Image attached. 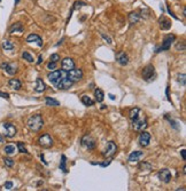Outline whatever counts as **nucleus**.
Masks as SVG:
<instances>
[{
    "instance_id": "1",
    "label": "nucleus",
    "mask_w": 186,
    "mask_h": 191,
    "mask_svg": "<svg viewBox=\"0 0 186 191\" xmlns=\"http://www.w3.org/2000/svg\"><path fill=\"white\" fill-rule=\"evenodd\" d=\"M27 126L31 132H39L44 126V119L40 114H33L27 121Z\"/></svg>"
},
{
    "instance_id": "2",
    "label": "nucleus",
    "mask_w": 186,
    "mask_h": 191,
    "mask_svg": "<svg viewBox=\"0 0 186 191\" xmlns=\"http://www.w3.org/2000/svg\"><path fill=\"white\" fill-rule=\"evenodd\" d=\"M175 39H176L175 34H169V36H167L166 38L163 39V41H162V46L161 47H159L156 52L159 53V52H163V50H169L171 45H172V42L175 41Z\"/></svg>"
},
{
    "instance_id": "3",
    "label": "nucleus",
    "mask_w": 186,
    "mask_h": 191,
    "mask_svg": "<svg viewBox=\"0 0 186 191\" xmlns=\"http://www.w3.org/2000/svg\"><path fill=\"white\" fill-rule=\"evenodd\" d=\"M154 77H155V68L152 64L146 65L142 70V78L146 82H150L154 79Z\"/></svg>"
},
{
    "instance_id": "4",
    "label": "nucleus",
    "mask_w": 186,
    "mask_h": 191,
    "mask_svg": "<svg viewBox=\"0 0 186 191\" xmlns=\"http://www.w3.org/2000/svg\"><path fill=\"white\" fill-rule=\"evenodd\" d=\"M2 128H4V135L8 138L14 137L17 132L16 127L14 126L13 124H11V122H4L2 124Z\"/></svg>"
},
{
    "instance_id": "5",
    "label": "nucleus",
    "mask_w": 186,
    "mask_h": 191,
    "mask_svg": "<svg viewBox=\"0 0 186 191\" xmlns=\"http://www.w3.org/2000/svg\"><path fill=\"white\" fill-rule=\"evenodd\" d=\"M67 77L71 80L73 82H77L82 80V78H83V71L81 69H71L70 71H68L67 73Z\"/></svg>"
},
{
    "instance_id": "6",
    "label": "nucleus",
    "mask_w": 186,
    "mask_h": 191,
    "mask_svg": "<svg viewBox=\"0 0 186 191\" xmlns=\"http://www.w3.org/2000/svg\"><path fill=\"white\" fill-rule=\"evenodd\" d=\"M82 145L85 146L89 150H93L95 148V145H97V142H95V140L91 135H84L82 137Z\"/></svg>"
},
{
    "instance_id": "7",
    "label": "nucleus",
    "mask_w": 186,
    "mask_h": 191,
    "mask_svg": "<svg viewBox=\"0 0 186 191\" xmlns=\"http://www.w3.org/2000/svg\"><path fill=\"white\" fill-rule=\"evenodd\" d=\"M116 151H117L116 144H115L113 141H110V142H108V144H107V148L102 151V156H104L105 158H110V157H113V156L116 153Z\"/></svg>"
},
{
    "instance_id": "8",
    "label": "nucleus",
    "mask_w": 186,
    "mask_h": 191,
    "mask_svg": "<svg viewBox=\"0 0 186 191\" xmlns=\"http://www.w3.org/2000/svg\"><path fill=\"white\" fill-rule=\"evenodd\" d=\"M73 84H74V82H71V80H70V79L67 77V76H65V74H63V76L61 77L60 80H59V82H57L55 86H57L59 90H69V88L73 86Z\"/></svg>"
},
{
    "instance_id": "9",
    "label": "nucleus",
    "mask_w": 186,
    "mask_h": 191,
    "mask_svg": "<svg viewBox=\"0 0 186 191\" xmlns=\"http://www.w3.org/2000/svg\"><path fill=\"white\" fill-rule=\"evenodd\" d=\"M66 71H60V70H54V71H52L51 73H49V76H47V78H49V80L52 84H54V85H57V82H59V80L61 79V77L65 74Z\"/></svg>"
},
{
    "instance_id": "10",
    "label": "nucleus",
    "mask_w": 186,
    "mask_h": 191,
    "mask_svg": "<svg viewBox=\"0 0 186 191\" xmlns=\"http://www.w3.org/2000/svg\"><path fill=\"white\" fill-rule=\"evenodd\" d=\"M132 127L137 132H142L147 127V120H146V118H137L132 121Z\"/></svg>"
},
{
    "instance_id": "11",
    "label": "nucleus",
    "mask_w": 186,
    "mask_h": 191,
    "mask_svg": "<svg viewBox=\"0 0 186 191\" xmlns=\"http://www.w3.org/2000/svg\"><path fill=\"white\" fill-rule=\"evenodd\" d=\"M38 143L43 148H51L53 145V138L51 137V135L44 134L38 138Z\"/></svg>"
},
{
    "instance_id": "12",
    "label": "nucleus",
    "mask_w": 186,
    "mask_h": 191,
    "mask_svg": "<svg viewBox=\"0 0 186 191\" xmlns=\"http://www.w3.org/2000/svg\"><path fill=\"white\" fill-rule=\"evenodd\" d=\"M158 176H159V179L164 183H169L170 181H171V179H172V175H171V173H170V171L168 168L161 169V171L158 173Z\"/></svg>"
},
{
    "instance_id": "13",
    "label": "nucleus",
    "mask_w": 186,
    "mask_h": 191,
    "mask_svg": "<svg viewBox=\"0 0 186 191\" xmlns=\"http://www.w3.org/2000/svg\"><path fill=\"white\" fill-rule=\"evenodd\" d=\"M61 65H62V69H63V71L68 72V71H70L71 69L75 68V62H74L73 58H70V57H66V58L62 60Z\"/></svg>"
},
{
    "instance_id": "14",
    "label": "nucleus",
    "mask_w": 186,
    "mask_h": 191,
    "mask_svg": "<svg viewBox=\"0 0 186 191\" xmlns=\"http://www.w3.org/2000/svg\"><path fill=\"white\" fill-rule=\"evenodd\" d=\"M1 69H4L11 76H14L17 72V66L14 63H2L1 64Z\"/></svg>"
},
{
    "instance_id": "15",
    "label": "nucleus",
    "mask_w": 186,
    "mask_h": 191,
    "mask_svg": "<svg viewBox=\"0 0 186 191\" xmlns=\"http://www.w3.org/2000/svg\"><path fill=\"white\" fill-rule=\"evenodd\" d=\"M150 134L145 132V130H142V134L139 135V144L145 148V146H147L150 144Z\"/></svg>"
},
{
    "instance_id": "16",
    "label": "nucleus",
    "mask_w": 186,
    "mask_h": 191,
    "mask_svg": "<svg viewBox=\"0 0 186 191\" xmlns=\"http://www.w3.org/2000/svg\"><path fill=\"white\" fill-rule=\"evenodd\" d=\"M144 157V152L142 151H133L131 155L129 156V160L130 163H138V161H140Z\"/></svg>"
},
{
    "instance_id": "17",
    "label": "nucleus",
    "mask_w": 186,
    "mask_h": 191,
    "mask_svg": "<svg viewBox=\"0 0 186 191\" xmlns=\"http://www.w3.org/2000/svg\"><path fill=\"white\" fill-rule=\"evenodd\" d=\"M27 42H36L39 47L43 46V40H41V38L38 36V34H36V33L29 34V36L27 37Z\"/></svg>"
},
{
    "instance_id": "18",
    "label": "nucleus",
    "mask_w": 186,
    "mask_h": 191,
    "mask_svg": "<svg viewBox=\"0 0 186 191\" xmlns=\"http://www.w3.org/2000/svg\"><path fill=\"white\" fill-rule=\"evenodd\" d=\"M116 60H117V62L121 65H126L128 63H129V57H128V55H126L124 52H120V53H117V55H116Z\"/></svg>"
},
{
    "instance_id": "19",
    "label": "nucleus",
    "mask_w": 186,
    "mask_h": 191,
    "mask_svg": "<svg viewBox=\"0 0 186 191\" xmlns=\"http://www.w3.org/2000/svg\"><path fill=\"white\" fill-rule=\"evenodd\" d=\"M45 90H46V85H45V82H43V79H41V78H37L35 90H36L37 93H43Z\"/></svg>"
},
{
    "instance_id": "20",
    "label": "nucleus",
    "mask_w": 186,
    "mask_h": 191,
    "mask_svg": "<svg viewBox=\"0 0 186 191\" xmlns=\"http://www.w3.org/2000/svg\"><path fill=\"white\" fill-rule=\"evenodd\" d=\"M23 30H24V28H23V25H22V23H20V22H16V23H14V24L9 28V33H15V32H20L22 33L23 32Z\"/></svg>"
},
{
    "instance_id": "21",
    "label": "nucleus",
    "mask_w": 186,
    "mask_h": 191,
    "mask_svg": "<svg viewBox=\"0 0 186 191\" xmlns=\"http://www.w3.org/2000/svg\"><path fill=\"white\" fill-rule=\"evenodd\" d=\"M159 22H160V28H161L162 30H169V29L171 28V22H170V20H168L167 17H161Z\"/></svg>"
},
{
    "instance_id": "22",
    "label": "nucleus",
    "mask_w": 186,
    "mask_h": 191,
    "mask_svg": "<svg viewBox=\"0 0 186 191\" xmlns=\"http://www.w3.org/2000/svg\"><path fill=\"white\" fill-rule=\"evenodd\" d=\"M8 85L11 88H13L14 90H21V87H22V84H21V82L19 80V79H15V78H13V79H11L8 82Z\"/></svg>"
},
{
    "instance_id": "23",
    "label": "nucleus",
    "mask_w": 186,
    "mask_h": 191,
    "mask_svg": "<svg viewBox=\"0 0 186 191\" xmlns=\"http://www.w3.org/2000/svg\"><path fill=\"white\" fill-rule=\"evenodd\" d=\"M140 18H142V16L138 14V13L136 12H132L129 14V21L131 24H134V23H138L139 21H140Z\"/></svg>"
},
{
    "instance_id": "24",
    "label": "nucleus",
    "mask_w": 186,
    "mask_h": 191,
    "mask_svg": "<svg viewBox=\"0 0 186 191\" xmlns=\"http://www.w3.org/2000/svg\"><path fill=\"white\" fill-rule=\"evenodd\" d=\"M139 113H140V109H139V108H134V109H132L129 113L130 119H131L132 121L136 120L137 118H139Z\"/></svg>"
},
{
    "instance_id": "25",
    "label": "nucleus",
    "mask_w": 186,
    "mask_h": 191,
    "mask_svg": "<svg viewBox=\"0 0 186 191\" xmlns=\"http://www.w3.org/2000/svg\"><path fill=\"white\" fill-rule=\"evenodd\" d=\"M4 151L6 155L8 156H12L15 153V151H16V148H15V145H13V144H8V145H6L4 148Z\"/></svg>"
},
{
    "instance_id": "26",
    "label": "nucleus",
    "mask_w": 186,
    "mask_h": 191,
    "mask_svg": "<svg viewBox=\"0 0 186 191\" xmlns=\"http://www.w3.org/2000/svg\"><path fill=\"white\" fill-rule=\"evenodd\" d=\"M94 96H95L97 102H102L104 101V97H105V94H104V92L100 88H97V90H94Z\"/></svg>"
},
{
    "instance_id": "27",
    "label": "nucleus",
    "mask_w": 186,
    "mask_h": 191,
    "mask_svg": "<svg viewBox=\"0 0 186 191\" xmlns=\"http://www.w3.org/2000/svg\"><path fill=\"white\" fill-rule=\"evenodd\" d=\"M82 103L86 106H92L94 104V101L91 97H89L87 95H84V96H82Z\"/></svg>"
},
{
    "instance_id": "28",
    "label": "nucleus",
    "mask_w": 186,
    "mask_h": 191,
    "mask_svg": "<svg viewBox=\"0 0 186 191\" xmlns=\"http://www.w3.org/2000/svg\"><path fill=\"white\" fill-rule=\"evenodd\" d=\"M60 169L63 172V173H67V172H68V169H67V158H66V156H62V157H61Z\"/></svg>"
},
{
    "instance_id": "29",
    "label": "nucleus",
    "mask_w": 186,
    "mask_h": 191,
    "mask_svg": "<svg viewBox=\"0 0 186 191\" xmlns=\"http://www.w3.org/2000/svg\"><path fill=\"white\" fill-rule=\"evenodd\" d=\"M46 105L49 106H59L60 105V102L54 100L52 97H46Z\"/></svg>"
},
{
    "instance_id": "30",
    "label": "nucleus",
    "mask_w": 186,
    "mask_h": 191,
    "mask_svg": "<svg viewBox=\"0 0 186 191\" xmlns=\"http://www.w3.org/2000/svg\"><path fill=\"white\" fill-rule=\"evenodd\" d=\"M2 48H4L5 50H13V49H14V44L9 40H5L4 42H2Z\"/></svg>"
},
{
    "instance_id": "31",
    "label": "nucleus",
    "mask_w": 186,
    "mask_h": 191,
    "mask_svg": "<svg viewBox=\"0 0 186 191\" xmlns=\"http://www.w3.org/2000/svg\"><path fill=\"white\" fill-rule=\"evenodd\" d=\"M17 149H19V151H20V152H22V153H27V155L29 153L28 150H27V148H25V145L22 142L17 143Z\"/></svg>"
},
{
    "instance_id": "32",
    "label": "nucleus",
    "mask_w": 186,
    "mask_h": 191,
    "mask_svg": "<svg viewBox=\"0 0 186 191\" xmlns=\"http://www.w3.org/2000/svg\"><path fill=\"white\" fill-rule=\"evenodd\" d=\"M22 57H23V60L28 61L29 63H32V62H33V57L31 56V55H30L28 52H24V53L22 54Z\"/></svg>"
},
{
    "instance_id": "33",
    "label": "nucleus",
    "mask_w": 186,
    "mask_h": 191,
    "mask_svg": "<svg viewBox=\"0 0 186 191\" xmlns=\"http://www.w3.org/2000/svg\"><path fill=\"white\" fill-rule=\"evenodd\" d=\"M145 168H147V171H150V169H152V165L148 163H142L139 165V169H140V171H144Z\"/></svg>"
},
{
    "instance_id": "34",
    "label": "nucleus",
    "mask_w": 186,
    "mask_h": 191,
    "mask_svg": "<svg viewBox=\"0 0 186 191\" xmlns=\"http://www.w3.org/2000/svg\"><path fill=\"white\" fill-rule=\"evenodd\" d=\"M4 163L5 165L7 167H13L14 166V160H13L12 158H9V157H6V158H4Z\"/></svg>"
},
{
    "instance_id": "35",
    "label": "nucleus",
    "mask_w": 186,
    "mask_h": 191,
    "mask_svg": "<svg viewBox=\"0 0 186 191\" xmlns=\"http://www.w3.org/2000/svg\"><path fill=\"white\" fill-rule=\"evenodd\" d=\"M185 73H182V74H178V82L182 84V86H185Z\"/></svg>"
},
{
    "instance_id": "36",
    "label": "nucleus",
    "mask_w": 186,
    "mask_h": 191,
    "mask_svg": "<svg viewBox=\"0 0 186 191\" xmlns=\"http://www.w3.org/2000/svg\"><path fill=\"white\" fill-rule=\"evenodd\" d=\"M49 60H51V62L57 63V62L60 60V55H59V54H52V55H51V57H49Z\"/></svg>"
},
{
    "instance_id": "37",
    "label": "nucleus",
    "mask_w": 186,
    "mask_h": 191,
    "mask_svg": "<svg viewBox=\"0 0 186 191\" xmlns=\"http://www.w3.org/2000/svg\"><path fill=\"white\" fill-rule=\"evenodd\" d=\"M85 2H83V1H76L75 4H74V9H78L81 8V7H83V6H85Z\"/></svg>"
},
{
    "instance_id": "38",
    "label": "nucleus",
    "mask_w": 186,
    "mask_h": 191,
    "mask_svg": "<svg viewBox=\"0 0 186 191\" xmlns=\"http://www.w3.org/2000/svg\"><path fill=\"white\" fill-rule=\"evenodd\" d=\"M101 37H102V38H104V40H105L106 42H107V44H112V42H113V41H112V38H110L109 36H107V34H105V33H102V32H101Z\"/></svg>"
},
{
    "instance_id": "39",
    "label": "nucleus",
    "mask_w": 186,
    "mask_h": 191,
    "mask_svg": "<svg viewBox=\"0 0 186 191\" xmlns=\"http://www.w3.org/2000/svg\"><path fill=\"white\" fill-rule=\"evenodd\" d=\"M4 188L6 189V190H11V189H13V182H11V181L6 182L4 184Z\"/></svg>"
},
{
    "instance_id": "40",
    "label": "nucleus",
    "mask_w": 186,
    "mask_h": 191,
    "mask_svg": "<svg viewBox=\"0 0 186 191\" xmlns=\"http://www.w3.org/2000/svg\"><path fill=\"white\" fill-rule=\"evenodd\" d=\"M55 68H57V63H54V62H49L47 64V69L49 70H54Z\"/></svg>"
},
{
    "instance_id": "41",
    "label": "nucleus",
    "mask_w": 186,
    "mask_h": 191,
    "mask_svg": "<svg viewBox=\"0 0 186 191\" xmlns=\"http://www.w3.org/2000/svg\"><path fill=\"white\" fill-rule=\"evenodd\" d=\"M0 97L2 98H6V100H8L9 98V95L7 93H4V92H0Z\"/></svg>"
},
{
    "instance_id": "42",
    "label": "nucleus",
    "mask_w": 186,
    "mask_h": 191,
    "mask_svg": "<svg viewBox=\"0 0 186 191\" xmlns=\"http://www.w3.org/2000/svg\"><path fill=\"white\" fill-rule=\"evenodd\" d=\"M110 161H112V160H110V159H107V160H106L105 163H101V164H100V166H102V167H106V166H108V165H109V164H110Z\"/></svg>"
},
{
    "instance_id": "43",
    "label": "nucleus",
    "mask_w": 186,
    "mask_h": 191,
    "mask_svg": "<svg viewBox=\"0 0 186 191\" xmlns=\"http://www.w3.org/2000/svg\"><path fill=\"white\" fill-rule=\"evenodd\" d=\"M182 157H183V160L186 159V150H182Z\"/></svg>"
},
{
    "instance_id": "44",
    "label": "nucleus",
    "mask_w": 186,
    "mask_h": 191,
    "mask_svg": "<svg viewBox=\"0 0 186 191\" xmlns=\"http://www.w3.org/2000/svg\"><path fill=\"white\" fill-rule=\"evenodd\" d=\"M41 60H43V56H41V55H39V57H38V62H37V63H38V64H40Z\"/></svg>"
},
{
    "instance_id": "45",
    "label": "nucleus",
    "mask_w": 186,
    "mask_h": 191,
    "mask_svg": "<svg viewBox=\"0 0 186 191\" xmlns=\"http://www.w3.org/2000/svg\"><path fill=\"white\" fill-rule=\"evenodd\" d=\"M4 142V137H2V135L0 134V143H2Z\"/></svg>"
},
{
    "instance_id": "46",
    "label": "nucleus",
    "mask_w": 186,
    "mask_h": 191,
    "mask_svg": "<svg viewBox=\"0 0 186 191\" xmlns=\"http://www.w3.org/2000/svg\"><path fill=\"white\" fill-rule=\"evenodd\" d=\"M109 97L112 98V100H115V96H114L113 94H109Z\"/></svg>"
},
{
    "instance_id": "47",
    "label": "nucleus",
    "mask_w": 186,
    "mask_h": 191,
    "mask_svg": "<svg viewBox=\"0 0 186 191\" xmlns=\"http://www.w3.org/2000/svg\"><path fill=\"white\" fill-rule=\"evenodd\" d=\"M19 1H20V0H15V5L19 4Z\"/></svg>"
}]
</instances>
